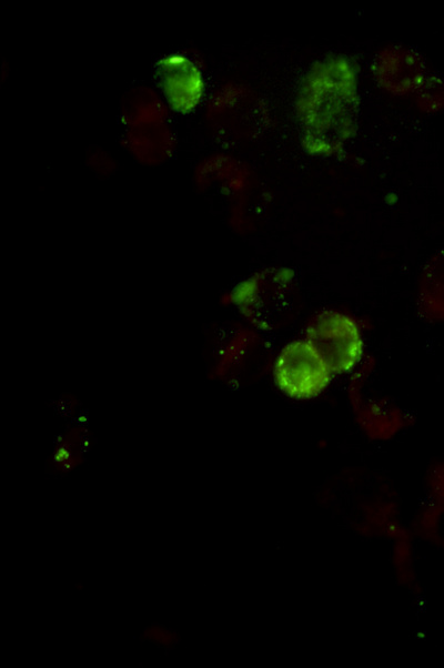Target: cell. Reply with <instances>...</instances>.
I'll return each mask as SVG.
<instances>
[{
    "mask_svg": "<svg viewBox=\"0 0 444 668\" xmlns=\"http://www.w3.org/2000/svg\"><path fill=\"white\" fill-rule=\"evenodd\" d=\"M307 341L333 374L351 371L362 358L363 340L357 322L337 311H324L312 318Z\"/></svg>",
    "mask_w": 444,
    "mask_h": 668,
    "instance_id": "cell-2",
    "label": "cell"
},
{
    "mask_svg": "<svg viewBox=\"0 0 444 668\" xmlns=\"http://www.w3.org/2000/svg\"><path fill=\"white\" fill-rule=\"evenodd\" d=\"M157 79L168 106L179 114L195 110L205 94L203 73L193 60L170 55L157 64Z\"/></svg>",
    "mask_w": 444,
    "mask_h": 668,
    "instance_id": "cell-4",
    "label": "cell"
},
{
    "mask_svg": "<svg viewBox=\"0 0 444 668\" xmlns=\"http://www.w3.org/2000/svg\"><path fill=\"white\" fill-rule=\"evenodd\" d=\"M88 441L87 433L82 429L66 431L46 462L47 472L56 477H66L79 468L85 461L84 449Z\"/></svg>",
    "mask_w": 444,
    "mask_h": 668,
    "instance_id": "cell-6",
    "label": "cell"
},
{
    "mask_svg": "<svg viewBox=\"0 0 444 668\" xmlns=\"http://www.w3.org/2000/svg\"><path fill=\"white\" fill-rule=\"evenodd\" d=\"M141 642L148 643L160 649L173 650L180 643L179 633L163 624H151L145 627L139 637Z\"/></svg>",
    "mask_w": 444,
    "mask_h": 668,
    "instance_id": "cell-7",
    "label": "cell"
},
{
    "mask_svg": "<svg viewBox=\"0 0 444 668\" xmlns=\"http://www.w3.org/2000/svg\"><path fill=\"white\" fill-rule=\"evenodd\" d=\"M234 301L250 325L262 330H277L294 320L299 296L292 273L270 269L241 283Z\"/></svg>",
    "mask_w": 444,
    "mask_h": 668,
    "instance_id": "cell-1",
    "label": "cell"
},
{
    "mask_svg": "<svg viewBox=\"0 0 444 668\" xmlns=\"http://www.w3.org/2000/svg\"><path fill=\"white\" fill-rule=\"evenodd\" d=\"M331 374L327 363L308 341L289 343L275 364L277 386L297 400L317 398L329 386Z\"/></svg>",
    "mask_w": 444,
    "mask_h": 668,
    "instance_id": "cell-3",
    "label": "cell"
},
{
    "mask_svg": "<svg viewBox=\"0 0 444 668\" xmlns=\"http://www.w3.org/2000/svg\"><path fill=\"white\" fill-rule=\"evenodd\" d=\"M129 127L126 135L128 149L141 163L156 165L170 156L173 137L166 119L141 121Z\"/></svg>",
    "mask_w": 444,
    "mask_h": 668,
    "instance_id": "cell-5",
    "label": "cell"
}]
</instances>
